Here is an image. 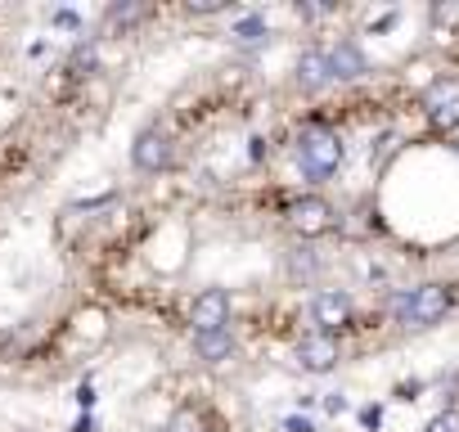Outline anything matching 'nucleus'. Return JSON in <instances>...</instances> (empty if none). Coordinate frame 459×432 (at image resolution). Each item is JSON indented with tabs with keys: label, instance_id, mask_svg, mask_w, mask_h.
<instances>
[{
	"label": "nucleus",
	"instance_id": "nucleus-1",
	"mask_svg": "<svg viewBox=\"0 0 459 432\" xmlns=\"http://www.w3.org/2000/svg\"><path fill=\"white\" fill-rule=\"evenodd\" d=\"M342 140H338V131H329V126H307L302 135H298V167L311 176V180H325V176H333L338 167H342Z\"/></svg>",
	"mask_w": 459,
	"mask_h": 432
},
{
	"label": "nucleus",
	"instance_id": "nucleus-2",
	"mask_svg": "<svg viewBox=\"0 0 459 432\" xmlns=\"http://www.w3.org/2000/svg\"><path fill=\"white\" fill-rule=\"evenodd\" d=\"M446 311H450V289H446V284H419V289H410V293L396 302V320H401L405 329H428V324H437Z\"/></svg>",
	"mask_w": 459,
	"mask_h": 432
},
{
	"label": "nucleus",
	"instance_id": "nucleus-3",
	"mask_svg": "<svg viewBox=\"0 0 459 432\" xmlns=\"http://www.w3.org/2000/svg\"><path fill=\"white\" fill-rule=\"evenodd\" d=\"M289 226H293L302 239H320V235H333V230H338V212H333L329 198L307 194V198H298V203L289 207Z\"/></svg>",
	"mask_w": 459,
	"mask_h": 432
},
{
	"label": "nucleus",
	"instance_id": "nucleus-4",
	"mask_svg": "<svg viewBox=\"0 0 459 432\" xmlns=\"http://www.w3.org/2000/svg\"><path fill=\"white\" fill-rule=\"evenodd\" d=\"M423 117L432 131H459V77H441L428 86Z\"/></svg>",
	"mask_w": 459,
	"mask_h": 432
},
{
	"label": "nucleus",
	"instance_id": "nucleus-5",
	"mask_svg": "<svg viewBox=\"0 0 459 432\" xmlns=\"http://www.w3.org/2000/svg\"><path fill=\"white\" fill-rule=\"evenodd\" d=\"M351 315H356V307H351V298H347L342 289H320V293L311 298V324H316V333L338 338V333L351 324Z\"/></svg>",
	"mask_w": 459,
	"mask_h": 432
},
{
	"label": "nucleus",
	"instance_id": "nucleus-6",
	"mask_svg": "<svg viewBox=\"0 0 459 432\" xmlns=\"http://www.w3.org/2000/svg\"><path fill=\"white\" fill-rule=\"evenodd\" d=\"M171 158H176V149H171V135L162 126H144L135 135V144H131V162L140 171H167Z\"/></svg>",
	"mask_w": 459,
	"mask_h": 432
},
{
	"label": "nucleus",
	"instance_id": "nucleus-7",
	"mask_svg": "<svg viewBox=\"0 0 459 432\" xmlns=\"http://www.w3.org/2000/svg\"><path fill=\"white\" fill-rule=\"evenodd\" d=\"M189 324L194 333H221L230 329V293L225 289H203L189 307Z\"/></svg>",
	"mask_w": 459,
	"mask_h": 432
},
{
	"label": "nucleus",
	"instance_id": "nucleus-8",
	"mask_svg": "<svg viewBox=\"0 0 459 432\" xmlns=\"http://www.w3.org/2000/svg\"><path fill=\"white\" fill-rule=\"evenodd\" d=\"M338 360H342V347H338V338H329V333H307V338L298 342V365H302L307 374H329Z\"/></svg>",
	"mask_w": 459,
	"mask_h": 432
},
{
	"label": "nucleus",
	"instance_id": "nucleus-9",
	"mask_svg": "<svg viewBox=\"0 0 459 432\" xmlns=\"http://www.w3.org/2000/svg\"><path fill=\"white\" fill-rule=\"evenodd\" d=\"M325 59H329V77H333V82H356V77H365V73H369L365 55H360L351 41H342V46L325 50Z\"/></svg>",
	"mask_w": 459,
	"mask_h": 432
},
{
	"label": "nucleus",
	"instance_id": "nucleus-10",
	"mask_svg": "<svg viewBox=\"0 0 459 432\" xmlns=\"http://www.w3.org/2000/svg\"><path fill=\"white\" fill-rule=\"evenodd\" d=\"M333 77H329V59H325V50H307L302 59H298V86L302 91H325Z\"/></svg>",
	"mask_w": 459,
	"mask_h": 432
},
{
	"label": "nucleus",
	"instance_id": "nucleus-11",
	"mask_svg": "<svg viewBox=\"0 0 459 432\" xmlns=\"http://www.w3.org/2000/svg\"><path fill=\"white\" fill-rule=\"evenodd\" d=\"M194 351L207 365H216V360H225L230 351H235V333H230V329H221V333H194Z\"/></svg>",
	"mask_w": 459,
	"mask_h": 432
},
{
	"label": "nucleus",
	"instance_id": "nucleus-12",
	"mask_svg": "<svg viewBox=\"0 0 459 432\" xmlns=\"http://www.w3.org/2000/svg\"><path fill=\"white\" fill-rule=\"evenodd\" d=\"M140 19H149L144 5H113V10L104 14V28H108V32H126V28H135Z\"/></svg>",
	"mask_w": 459,
	"mask_h": 432
},
{
	"label": "nucleus",
	"instance_id": "nucleus-13",
	"mask_svg": "<svg viewBox=\"0 0 459 432\" xmlns=\"http://www.w3.org/2000/svg\"><path fill=\"white\" fill-rule=\"evenodd\" d=\"M230 37H235L239 46H262L271 32H266V19H257V14H248V19H239L235 28H230Z\"/></svg>",
	"mask_w": 459,
	"mask_h": 432
},
{
	"label": "nucleus",
	"instance_id": "nucleus-14",
	"mask_svg": "<svg viewBox=\"0 0 459 432\" xmlns=\"http://www.w3.org/2000/svg\"><path fill=\"white\" fill-rule=\"evenodd\" d=\"M428 23H432L437 32H441V28H446V32L459 28V0H437V5L428 10Z\"/></svg>",
	"mask_w": 459,
	"mask_h": 432
},
{
	"label": "nucleus",
	"instance_id": "nucleus-15",
	"mask_svg": "<svg viewBox=\"0 0 459 432\" xmlns=\"http://www.w3.org/2000/svg\"><path fill=\"white\" fill-rule=\"evenodd\" d=\"M95 64H100L95 46H77V50H73V73H77V77H91V73H95Z\"/></svg>",
	"mask_w": 459,
	"mask_h": 432
},
{
	"label": "nucleus",
	"instance_id": "nucleus-16",
	"mask_svg": "<svg viewBox=\"0 0 459 432\" xmlns=\"http://www.w3.org/2000/svg\"><path fill=\"white\" fill-rule=\"evenodd\" d=\"M423 432H459V410H441V414H432Z\"/></svg>",
	"mask_w": 459,
	"mask_h": 432
},
{
	"label": "nucleus",
	"instance_id": "nucleus-17",
	"mask_svg": "<svg viewBox=\"0 0 459 432\" xmlns=\"http://www.w3.org/2000/svg\"><path fill=\"white\" fill-rule=\"evenodd\" d=\"M185 10H189V14H221V10H230V5H225V0H189Z\"/></svg>",
	"mask_w": 459,
	"mask_h": 432
},
{
	"label": "nucleus",
	"instance_id": "nucleus-18",
	"mask_svg": "<svg viewBox=\"0 0 459 432\" xmlns=\"http://www.w3.org/2000/svg\"><path fill=\"white\" fill-rule=\"evenodd\" d=\"M171 432H203V419L185 410V414H176V423H171Z\"/></svg>",
	"mask_w": 459,
	"mask_h": 432
},
{
	"label": "nucleus",
	"instance_id": "nucleus-19",
	"mask_svg": "<svg viewBox=\"0 0 459 432\" xmlns=\"http://www.w3.org/2000/svg\"><path fill=\"white\" fill-rule=\"evenodd\" d=\"M289 432H316L311 419H289Z\"/></svg>",
	"mask_w": 459,
	"mask_h": 432
}]
</instances>
